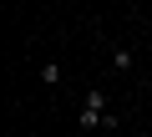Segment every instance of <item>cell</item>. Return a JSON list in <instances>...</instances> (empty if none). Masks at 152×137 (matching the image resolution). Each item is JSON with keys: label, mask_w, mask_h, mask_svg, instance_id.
<instances>
[{"label": "cell", "mask_w": 152, "mask_h": 137, "mask_svg": "<svg viewBox=\"0 0 152 137\" xmlns=\"http://www.w3.org/2000/svg\"><path fill=\"white\" fill-rule=\"evenodd\" d=\"M76 122H81V132H117V127H122V117L112 112V102H107V92H102V86H91V92L81 97Z\"/></svg>", "instance_id": "cell-1"}, {"label": "cell", "mask_w": 152, "mask_h": 137, "mask_svg": "<svg viewBox=\"0 0 152 137\" xmlns=\"http://www.w3.org/2000/svg\"><path fill=\"white\" fill-rule=\"evenodd\" d=\"M132 61H137V56H132L127 46H112V66H117V71H132Z\"/></svg>", "instance_id": "cell-3"}, {"label": "cell", "mask_w": 152, "mask_h": 137, "mask_svg": "<svg viewBox=\"0 0 152 137\" xmlns=\"http://www.w3.org/2000/svg\"><path fill=\"white\" fill-rule=\"evenodd\" d=\"M61 76H66L61 61H41V81H46V86H61Z\"/></svg>", "instance_id": "cell-2"}]
</instances>
